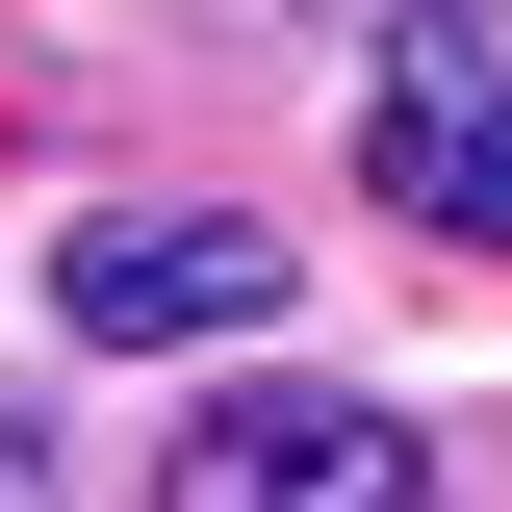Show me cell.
<instances>
[{
  "mask_svg": "<svg viewBox=\"0 0 512 512\" xmlns=\"http://www.w3.org/2000/svg\"><path fill=\"white\" fill-rule=\"evenodd\" d=\"M154 512H436V461H410V410L256 384V410H205V436L154 461Z\"/></svg>",
  "mask_w": 512,
  "mask_h": 512,
  "instance_id": "6da1fadb",
  "label": "cell"
},
{
  "mask_svg": "<svg viewBox=\"0 0 512 512\" xmlns=\"http://www.w3.org/2000/svg\"><path fill=\"white\" fill-rule=\"evenodd\" d=\"M359 180L410 205V231L512 256V52H487V26H410V52H384V103H359Z\"/></svg>",
  "mask_w": 512,
  "mask_h": 512,
  "instance_id": "7a4b0ae2",
  "label": "cell"
},
{
  "mask_svg": "<svg viewBox=\"0 0 512 512\" xmlns=\"http://www.w3.org/2000/svg\"><path fill=\"white\" fill-rule=\"evenodd\" d=\"M282 308V231H231V205H128V231H52V333H256Z\"/></svg>",
  "mask_w": 512,
  "mask_h": 512,
  "instance_id": "3957f363",
  "label": "cell"
},
{
  "mask_svg": "<svg viewBox=\"0 0 512 512\" xmlns=\"http://www.w3.org/2000/svg\"><path fill=\"white\" fill-rule=\"evenodd\" d=\"M0 512H52V436H26V410H0Z\"/></svg>",
  "mask_w": 512,
  "mask_h": 512,
  "instance_id": "277c9868",
  "label": "cell"
}]
</instances>
